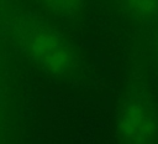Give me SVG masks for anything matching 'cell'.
<instances>
[{"label": "cell", "mask_w": 158, "mask_h": 144, "mask_svg": "<svg viewBox=\"0 0 158 144\" xmlns=\"http://www.w3.org/2000/svg\"><path fill=\"white\" fill-rule=\"evenodd\" d=\"M116 129L123 144H156L158 140V108L149 92L132 88L120 104Z\"/></svg>", "instance_id": "cell-2"}, {"label": "cell", "mask_w": 158, "mask_h": 144, "mask_svg": "<svg viewBox=\"0 0 158 144\" xmlns=\"http://www.w3.org/2000/svg\"><path fill=\"white\" fill-rule=\"evenodd\" d=\"M118 4L135 22L149 25L158 21V0H118Z\"/></svg>", "instance_id": "cell-3"}, {"label": "cell", "mask_w": 158, "mask_h": 144, "mask_svg": "<svg viewBox=\"0 0 158 144\" xmlns=\"http://www.w3.org/2000/svg\"><path fill=\"white\" fill-rule=\"evenodd\" d=\"M20 40L32 60L54 76H65L77 66L72 46L49 26L41 22H26L20 29Z\"/></svg>", "instance_id": "cell-1"}, {"label": "cell", "mask_w": 158, "mask_h": 144, "mask_svg": "<svg viewBox=\"0 0 158 144\" xmlns=\"http://www.w3.org/2000/svg\"><path fill=\"white\" fill-rule=\"evenodd\" d=\"M154 51H156V56H157V60H158V21H157L156 34H154Z\"/></svg>", "instance_id": "cell-5"}, {"label": "cell", "mask_w": 158, "mask_h": 144, "mask_svg": "<svg viewBox=\"0 0 158 144\" xmlns=\"http://www.w3.org/2000/svg\"><path fill=\"white\" fill-rule=\"evenodd\" d=\"M42 2L53 12L64 16L78 14L84 5V0H42Z\"/></svg>", "instance_id": "cell-4"}]
</instances>
